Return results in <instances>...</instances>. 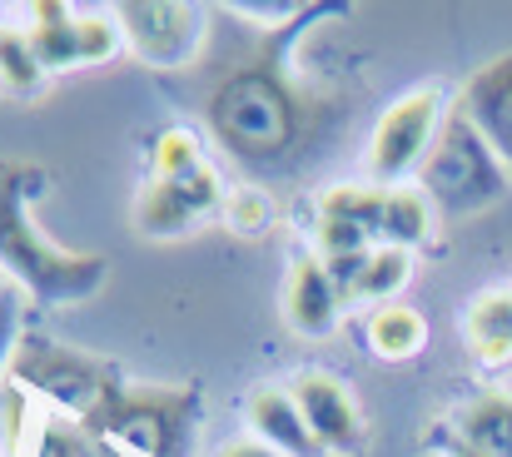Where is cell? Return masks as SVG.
Returning <instances> with one entry per match:
<instances>
[{"label": "cell", "mask_w": 512, "mask_h": 457, "mask_svg": "<svg viewBox=\"0 0 512 457\" xmlns=\"http://www.w3.org/2000/svg\"><path fill=\"white\" fill-rule=\"evenodd\" d=\"M45 189L50 184L40 164L0 159V269L35 304H80L110 279V269L100 254H70L40 229L35 204Z\"/></svg>", "instance_id": "6da1fadb"}, {"label": "cell", "mask_w": 512, "mask_h": 457, "mask_svg": "<svg viewBox=\"0 0 512 457\" xmlns=\"http://www.w3.org/2000/svg\"><path fill=\"white\" fill-rule=\"evenodd\" d=\"M5 378H15L25 393L50 398L65 418H75L85 428H100L110 418L115 398L125 393L120 368L110 358H95L85 348H65L45 333H25V343L15 348Z\"/></svg>", "instance_id": "7a4b0ae2"}, {"label": "cell", "mask_w": 512, "mask_h": 457, "mask_svg": "<svg viewBox=\"0 0 512 457\" xmlns=\"http://www.w3.org/2000/svg\"><path fill=\"white\" fill-rule=\"evenodd\" d=\"M418 189L428 194V204L438 209V219H478L493 204H503L512 189V169L493 154V145L453 110L438 150L428 154Z\"/></svg>", "instance_id": "3957f363"}, {"label": "cell", "mask_w": 512, "mask_h": 457, "mask_svg": "<svg viewBox=\"0 0 512 457\" xmlns=\"http://www.w3.org/2000/svg\"><path fill=\"white\" fill-rule=\"evenodd\" d=\"M209 125L224 140V150H234L239 159H274L294 145L299 110L269 70H239L214 90Z\"/></svg>", "instance_id": "277c9868"}, {"label": "cell", "mask_w": 512, "mask_h": 457, "mask_svg": "<svg viewBox=\"0 0 512 457\" xmlns=\"http://www.w3.org/2000/svg\"><path fill=\"white\" fill-rule=\"evenodd\" d=\"M448 100L438 85H418L403 100H393L373 135H368V154H363V174L373 189H398L408 184V174H423L428 154L438 150V135L448 125Z\"/></svg>", "instance_id": "5b68a950"}, {"label": "cell", "mask_w": 512, "mask_h": 457, "mask_svg": "<svg viewBox=\"0 0 512 457\" xmlns=\"http://www.w3.org/2000/svg\"><path fill=\"white\" fill-rule=\"evenodd\" d=\"M194 388H125L110 418L95 428L110 448L135 457H189L194 448Z\"/></svg>", "instance_id": "8992f818"}, {"label": "cell", "mask_w": 512, "mask_h": 457, "mask_svg": "<svg viewBox=\"0 0 512 457\" xmlns=\"http://www.w3.org/2000/svg\"><path fill=\"white\" fill-rule=\"evenodd\" d=\"M25 35H30V45H35L45 70L105 65L125 45V30H120L115 10H70L60 0H35Z\"/></svg>", "instance_id": "52a82bcc"}, {"label": "cell", "mask_w": 512, "mask_h": 457, "mask_svg": "<svg viewBox=\"0 0 512 457\" xmlns=\"http://www.w3.org/2000/svg\"><path fill=\"white\" fill-rule=\"evenodd\" d=\"M115 20L125 30V50L155 70L189 65L209 30L204 10L184 5V0H125V5H115Z\"/></svg>", "instance_id": "ba28073f"}, {"label": "cell", "mask_w": 512, "mask_h": 457, "mask_svg": "<svg viewBox=\"0 0 512 457\" xmlns=\"http://www.w3.org/2000/svg\"><path fill=\"white\" fill-rule=\"evenodd\" d=\"M224 179L214 174V164H194L189 174L174 179H145L135 194V229L145 239H179L194 234L204 219L224 214Z\"/></svg>", "instance_id": "9c48e42d"}, {"label": "cell", "mask_w": 512, "mask_h": 457, "mask_svg": "<svg viewBox=\"0 0 512 457\" xmlns=\"http://www.w3.org/2000/svg\"><path fill=\"white\" fill-rule=\"evenodd\" d=\"M289 393L299 403V413L309 418L314 438L324 443V453L334 457H353L368 438V423H363V408H358V393L343 383L339 373L329 368H304L289 378Z\"/></svg>", "instance_id": "30bf717a"}, {"label": "cell", "mask_w": 512, "mask_h": 457, "mask_svg": "<svg viewBox=\"0 0 512 457\" xmlns=\"http://www.w3.org/2000/svg\"><path fill=\"white\" fill-rule=\"evenodd\" d=\"M453 110H458V115L493 145V154L512 169V50L493 55L488 65H478V70L468 75V85H463V95H458Z\"/></svg>", "instance_id": "8fae6325"}, {"label": "cell", "mask_w": 512, "mask_h": 457, "mask_svg": "<svg viewBox=\"0 0 512 457\" xmlns=\"http://www.w3.org/2000/svg\"><path fill=\"white\" fill-rule=\"evenodd\" d=\"M339 313H343V294L334 289L329 269L319 254H299L284 274V318L294 333L304 338H329L339 328Z\"/></svg>", "instance_id": "7c38bea8"}, {"label": "cell", "mask_w": 512, "mask_h": 457, "mask_svg": "<svg viewBox=\"0 0 512 457\" xmlns=\"http://www.w3.org/2000/svg\"><path fill=\"white\" fill-rule=\"evenodd\" d=\"M244 418H249V433H254L259 443H269L274 453H284V457H329L324 453V443L314 438L309 418L299 413L289 383H264V388H254Z\"/></svg>", "instance_id": "4fadbf2b"}, {"label": "cell", "mask_w": 512, "mask_h": 457, "mask_svg": "<svg viewBox=\"0 0 512 457\" xmlns=\"http://www.w3.org/2000/svg\"><path fill=\"white\" fill-rule=\"evenodd\" d=\"M453 443L473 457H512V393L483 388L453 413Z\"/></svg>", "instance_id": "5bb4252c"}, {"label": "cell", "mask_w": 512, "mask_h": 457, "mask_svg": "<svg viewBox=\"0 0 512 457\" xmlns=\"http://www.w3.org/2000/svg\"><path fill=\"white\" fill-rule=\"evenodd\" d=\"M463 348L483 368L512 363V289H483L463 308Z\"/></svg>", "instance_id": "9a60e30c"}, {"label": "cell", "mask_w": 512, "mask_h": 457, "mask_svg": "<svg viewBox=\"0 0 512 457\" xmlns=\"http://www.w3.org/2000/svg\"><path fill=\"white\" fill-rule=\"evenodd\" d=\"M438 234V209L428 204V194L418 184H398L383 189V214H378V239L393 249H423Z\"/></svg>", "instance_id": "2e32d148"}, {"label": "cell", "mask_w": 512, "mask_h": 457, "mask_svg": "<svg viewBox=\"0 0 512 457\" xmlns=\"http://www.w3.org/2000/svg\"><path fill=\"white\" fill-rule=\"evenodd\" d=\"M368 348L383 363H408L428 348V318L413 304H383L368 313Z\"/></svg>", "instance_id": "e0dca14e"}, {"label": "cell", "mask_w": 512, "mask_h": 457, "mask_svg": "<svg viewBox=\"0 0 512 457\" xmlns=\"http://www.w3.org/2000/svg\"><path fill=\"white\" fill-rule=\"evenodd\" d=\"M408 284H413V254L393 249V244H378L368 269H363V279H358V289H353V304H373V308L398 304V294Z\"/></svg>", "instance_id": "ac0fdd59"}, {"label": "cell", "mask_w": 512, "mask_h": 457, "mask_svg": "<svg viewBox=\"0 0 512 457\" xmlns=\"http://www.w3.org/2000/svg\"><path fill=\"white\" fill-rule=\"evenodd\" d=\"M30 457H115V448L95 428H85V423H75L65 413H45L40 428H35Z\"/></svg>", "instance_id": "d6986e66"}, {"label": "cell", "mask_w": 512, "mask_h": 457, "mask_svg": "<svg viewBox=\"0 0 512 457\" xmlns=\"http://www.w3.org/2000/svg\"><path fill=\"white\" fill-rule=\"evenodd\" d=\"M378 214H383V189L373 184H334L319 194V219H353L378 239Z\"/></svg>", "instance_id": "ffe728a7"}, {"label": "cell", "mask_w": 512, "mask_h": 457, "mask_svg": "<svg viewBox=\"0 0 512 457\" xmlns=\"http://www.w3.org/2000/svg\"><path fill=\"white\" fill-rule=\"evenodd\" d=\"M234 234H244V239H254V234H269L274 229V219H279V204H274V194L269 189H259V184H239V189H229V199H224V214H219Z\"/></svg>", "instance_id": "44dd1931"}, {"label": "cell", "mask_w": 512, "mask_h": 457, "mask_svg": "<svg viewBox=\"0 0 512 457\" xmlns=\"http://www.w3.org/2000/svg\"><path fill=\"white\" fill-rule=\"evenodd\" d=\"M45 75H50V70L40 65L30 35H25V30H5V40H0V85H5L10 95H35Z\"/></svg>", "instance_id": "7402d4cb"}, {"label": "cell", "mask_w": 512, "mask_h": 457, "mask_svg": "<svg viewBox=\"0 0 512 457\" xmlns=\"http://www.w3.org/2000/svg\"><path fill=\"white\" fill-rule=\"evenodd\" d=\"M194 164H204V154H199V135H194V130L170 125V130H160V135H155V145H150V174H155V179L189 174Z\"/></svg>", "instance_id": "603a6c76"}, {"label": "cell", "mask_w": 512, "mask_h": 457, "mask_svg": "<svg viewBox=\"0 0 512 457\" xmlns=\"http://www.w3.org/2000/svg\"><path fill=\"white\" fill-rule=\"evenodd\" d=\"M373 249V234L353 219H314V254L319 259H339V254H358Z\"/></svg>", "instance_id": "cb8c5ba5"}, {"label": "cell", "mask_w": 512, "mask_h": 457, "mask_svg": "<svg viewBox=\"0 0 512 457\" xmlns=\"http://www.w3.org/2000/svg\"><path fill=\"white\" fill-rule=\"evenodd\" d=\"M25 289H15V284H0V373L10 368V358H15V348L25 343Z\"/></svg>", "instance_id": "d4e9b609"}, {"label": "cell", "mask_w": 512, "mask_h": 457, "mask_svg": "<svg viewBox=\"0 0 512 457\" xmlns=\"http://www.w3.org/2000/svg\"><path fill=\"white\" fill-rule=\"evenodd\" d=\"M214 457H284V453H274L269 443H259L254 433H244V438H234V443H219Z\"/></svg>", "instance_id": "484cf974"}, {"label": "cell", "mask_w": 512, "mask_h": 457, "mask_svg": "<svg viewBox=\"0 0 512 457\" xmlns=\"http://www.w3.org/2000/svg\"><path fill=\"white\" fill-rule=\"evenodd\" d=\"M448 457H473V453H463V448H458V443H453V448H448Z\"/></svg>", "instance_id": "4316f807"}, {"label": "cell", "mask_w": 512, "mask_h": 457, "mask_svg": "<svg viewBox=\"0 0 512 457\" xmlns=\"http://www.w3.org/2000/svg\"><path fill=\"white\" fill-rule=\"evenodd\" d=\"M5 30H10V25H0V40H5Z\"/></svg>", "instance_id": "83f0119b"}]
</instances>
